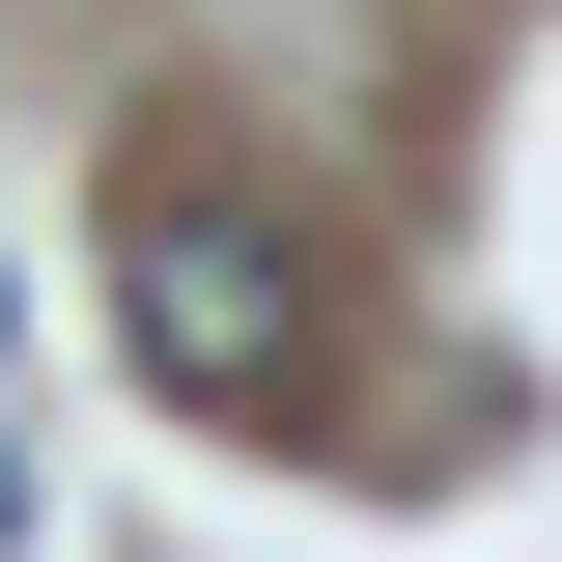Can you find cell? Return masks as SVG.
<instances>
[{"mask_svg": "<svg viewBox=\"0 0 562 562\" xmlns=\"http://www.w3.org/2000/svg\"><path fill=\"white\" fill-rule=\"evenodd\" d=\"M113 310H140L169 394H281V366H310V254H281L254 198H140L113 225Z\"/></svg>", "mask_w": 562, "mask_h": 562, "instance_id": "1", "label": "cell"}, {"mask_svg": "<svg viewBox=\"0 0 562 562\" xmlns=\"http://www.w3.org/2000/svg\"><path fill=\"white\" fill-rule=\"evenodd\" d=\"M0 535H29V422H0Z\"/></svg>", "mask_w": 562, "mask_h": 562, "instance_id": "2", "label": "cell"}]
</instances>
